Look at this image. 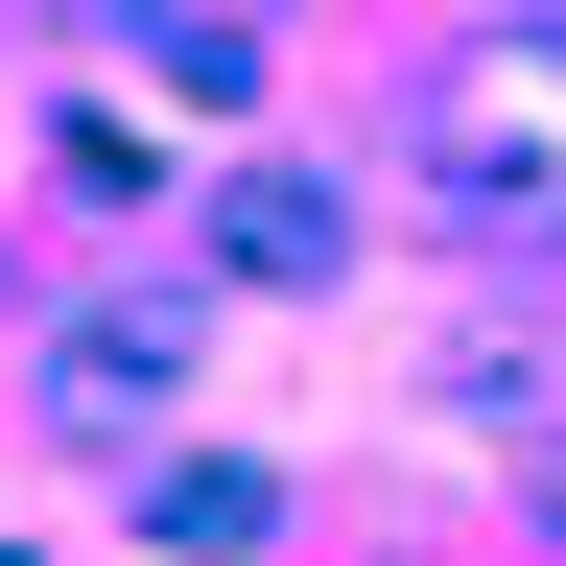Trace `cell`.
<instances>
[{"label":"cell","mask_w":566,"mask_h":566,"mask_svg":"<svg viewBox=\"0 0 566 566\" xmlns=\"http://www.w3.org/2000/svg\"><path fill=\"white\" fill-rule=\"evenodd\" d=\"M424 166L472 189V237H566V48H472L424 95Z\"/></svg>","instance_id":"cell-1"}]
</instances>
